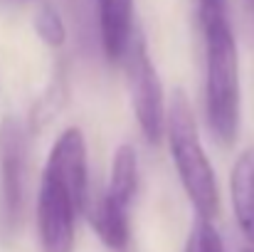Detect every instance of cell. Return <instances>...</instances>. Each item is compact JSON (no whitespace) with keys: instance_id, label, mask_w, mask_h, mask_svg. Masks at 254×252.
I'll use <instances>...</instances> for the list:
<instances>
[{"instance_id":"cell-1","label":"cell","mask_w":254,"mask_h":252,"mask_svg":"<svg viewBox=\"0 0 254 252\" xmlns=\"http://www.w3.org/2000/svg\"><path fill=\"white\" fill-rule=\"evenodd\" d=\"M205 32V114L217 144L232 146L242 121L240 50L227 15L202 22Z\"/></svg>"},{"instance_id":"cell-2","label":"cell","mask_w":254,"mask_h":252,"mask_svg":"<svg viewBox=\"0 0 254 252\" xmlns=\"http://www.w3.org/2000/svg\"><path fill=\"white\" fill-rule=\"evenodd\" d=\"M166 136L183 190L188 193L197 215L215 220L220 213V188L215 168L202 149L192 106L183 89H175L173 101L166 109Z\"/></svg>"},{"instance_id":"cell-3","label":"cell","mask_w":254,"mask_h":252,"mask_svg":"<svg viewBox=\"0 0 254 252\" xmlns=\"http://www.w3.org/2000/svg\"><path fill=\"white\" fill-rule=\"evenodd\" d=\"M121 62L126 65L131 106H133V114L138 119V126L151 144H161V139L166 136L163 84L158 80V72H156V67L148 57L146 42L138 32L131 35V42H128Z\"/></svg>"},{"instance_id":"cell-4","label":"cell","mask_w":254,"mask_h":252,"mask_svg":"<svg viewBox=\"0 0 254 252\" xmlns=\"http://www.w3.org/2000/svg\"><path fill=\"white\" fill-rule=\"evenodd\" d=\"M79 200L60 178L42 170L40 193H37V233L42 252H72L77 215L84 210Z\"/></svg>"},{"instance_id":"cell-5","label":"cell","mask_w":254,"mask_h":252,"mask_svg":"<svg viewBox=\"0 0 254 252\" xmlns=\"http://www.w3.org/2000/svg\"><path fill=\"white\" fill-rule=\"evenodd\" d=\"M25 164H27L25 126L15 116H2L0 121V218L7 230H15L22 215Z\"/></svg>"},{"instance_id":"cell-6","label":"cell","mask_w":254,"mask_h":252,"mask_svg":"<svg viewBox=\"0 0 254 252\" xmlns=\"http://www.w3.org/2000/svg\"><path fill=\"white\" fill-rule=\"evenodd\" d=\"M45 173L60 178L79 200L86 203V193H89V173H86V141L82 129L69 126L64 129L55 146L50 149Z\"/></svg>"},{"instance_id":"cell-7","label":"cell","mask_w":254,"mask_h":252,"mask_svg":"<svg viewBox=\"0 0 254 252\" xmlns=\"http://www.w3.org/2000/svg\"><path fill=\"white\" fill-rule=\"evenodd\" d=\"M99 35L106 60L121 62L133 30V0H96Z\"/></svg>"},{"instance_id":"cell-8","label":"cell","mask_w":254,"mask_h":252,"mask_svg":"<svg viewBox=\"0 0 254 252\" xmlns=\"http://www.w3.org/2000/svg\"><path fill=\"white\" fill-rule=\"evenodd\" d=\"M128 210H131V205L119 203V200L109 198L106 193L91 208L89 223H91L94 233L99 235V240L109 250L124 252L128 248V240H131V218H128Z\"/></svg>"},{"instance_id":"cell-9","label":"cell","mask_w":254,"mask_h":252,"mask_svg":"<svg viewBox=\"0 0 254 252\" xmlns=\"http://www.w3.org/2000/svg\"><path fill=\"white\" fill-rule=\"evenodd\" d=\"M230 190H232V205H235L237 223H240L245 238L250 240V245L254 248V154L252 151L240 156V161L235 164Z\"/></svg>"},{"instance_id":"cell-10","label":"cell","mask_w":254,"mask_h":252,"mask_svg":"<svg viewBox=\"0 0 254 252\" xmlns=\"http://www.w3.org/2000/svg\"><path fill=\"white\" fill-rule=\"evenodd\" d=\"M138 188V156L131 144H121L111 161V175L106 185V195L131 205Z\"/></svg>"},{"instance_id":"cell-11","label":"cell","mask_w":254,"mask_h":252,"mask_svg":"<svg viewBox=\"0 0 254 252\" xmlns=\"http://www.w3.org/2000/svg\"><path fill=\"white\" fill-rule=\"evenodd\" d=\"M35 32L37 37L47 45V47H62L67 42V25L60 15V10L52 2H40L32 17Z\"/></svg>"},{"instance_id":"cell-12","label":"cell","mask_w":254,"mask_h":252,"mask_svg":"<svg viewBox=\"0 0 254 252\" xmlns=\"http://www.w3.org/2000/svg\"><path fill=\"white\" fill-rule=\"evenodd\" d=\"M185 252H225V243L210 218L197 215L190 225Z\"/></svg>"},{"instance_id":"cell-13","label":"cell","mask_w":254,"mask_h":252,"mask_svg":"<svg viewBox=\"0 0 254 252\" xmlns=\"http://www.w3.org/2000/svg\"><path fill=\"white\" fill-rule=\"evenodd\" d=\"M197 12H200V22L217 15H227V0H197Z\"/></svg>"},{"instance_id":"cell-14","label":"cell","mask_w":254,"mask_h":252,"mask_svg":"<svg viewBox=\"0 0 254 252\" xmlns=\"http://www.w3.org/2000/svg\"><path fill=\"white\" fill-rule=\"evenodd\" d=\"M250 2H252V5H254V0H250Z\"/></svg>"}]
</instances>
